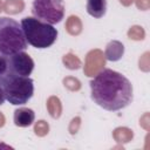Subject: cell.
<instances>
[{"label": "cell", "mask_w": 150, "mask_h": 150, "mask_svg": "<svg viewBox=\"0 0 150 150\" xmlns=\"http://www.w3.org/2000/svg\"><path fill=\"white\" fill-rule=\"evenodd\" d=\"M8 70L21 76H29L34 69V61L26 52H18L7 56Z\"/></svg>", "instance_id": "cell-6"}, {"label": "cell", "mask_w": 150, "mask_h": 150, "mask_svg": "<svg viewBox=\"0 0 150 150\" xmlns=\"http://www.w3.org/2000/svg\"><path fill=\"white\" fill-rule=\"evenodd\" d=\"M0 81L5 89L6 101L13 105H22L33 97L34 81L29 76L16 75L8 70Z\"/></svg>", "instance_id": "cell-4"}, {"label": "cell", "mask_w": 150, "mask_h": 150, "mask_svg": "<svg viewBox=\"0 0 150 150\" xmlns=\"http://www.w3.org/2000/svg\"><path fill=\"white\" fill-rule=\"evenodd\" d=\"M28 45L38 49H45L54 45L57 39V29L34 16H26L20 22Z\"/></svg>", "instance_id": "cell-2"}, {"label": "cell", "mask_w": 150, "mask_h": 150, "mask_svg": "<svg viewBox=\"0 0 150 150\" xmlns=\"http://www.w3.org/2000/svg\"><path fill=\"white\" fill-rule=\"evenodd\" d=\"M7 73H8V61H7V56L0 55V80L4 79Z\"/></svg>", "instance_id": "cell-10"}, {"label": "cell", "mask_w": 150, "mask_h": 150, "mask_svg": "<svg viewBox=\"0 0 150 150\" xmlns=\"http://www.w3.org/2000/svg\"><path fill=\"white\" fill-rule=\"evenodd\" d=\"M86 9L90 16L101 19L107 13V0H87Z\"/></svg>", "instance_id": "cell-9"}, {"label": "cell", "mask_w": 150, "mask_h": 150, "mask_svg": "<svg viewBox=\"0 0 150 150\" xmlns=\"http://www.w3.org/2000/svg\"><path fill=\"white\" fill-rule=\"evenodd\" d=\"M35 120V112L30 108H19L14 111L13 122L19 128H27L33 124Z\"/></svg>", "instance_id": "cell-7"}, {"label": "cell", "mask_w": 150, "mask_h": 150, "mask_svg": "<svg viewBox=\"0 0 150 150\" xmlns=\"http://www.w3.org/2000/svg\"><path fill=\"white\" fill-rule=\"evenodd\" d=\"M63 0H33L32 14L40 21L55 25L64 18Z\"/></svg>", "instance_id": "cell-5"}, {"label": "cell", "mask_w": 150, "mask_h": 150, "mask_svg": "<svg viewBox=\"0 0 150 150\" xmlns=\"http://www.w3.org/2000/svg\"><path fill=\"white\" fill-rule=\"evenodd\" d=\"M90 97L98 107L117 111L128 107L134 100L131 82L121 73L105 68L90 81Z\"/></svg>", "instance_id": "cell-1"}, {"label": "cell", "mask_w": 150, "mask_h": 150, "mask_svg": "<svg viewBox=\"0 0 150 150\" xmlns=\"http://www.w3.org/2000/svg\"><path fill=\"white\" fill-rule=\"evenodd\" d=\"M123 54H124V46L122 42H120L117 40H112L105 46L104 56L108 61H112V62L118 61V60H121Z\"/></svg>", "instance_id": "cell-8"}, {"label": "cell", "mask_w": 150, "mask_h": 150, "mask_svg": "<svg viewBox=\"0 0 150 150\" xmlns=\"http://www.w3.org/2000/svg\"><path fill=\"white\" fill-rule=\"evenodd\" d=\"M6 101V95H5V89H4V86L0 81V105H2Z\"/></svg>", "instance_id": "cell-11"}, {"label": "cell", "mask_w": 150, "mask_h": 150, "mask_svg": "<svg viewBox=\"0 0 150 150\" xmlns=\"http://www.w3.org/2000/svg\"><path fill=\"white\" fill-rule=\"evenodd\" d=\"M27 48L21 25L13 18L0 16V55L9 56Z\"/></svg>", "instance_id": "cell-3"}]
</instances>
